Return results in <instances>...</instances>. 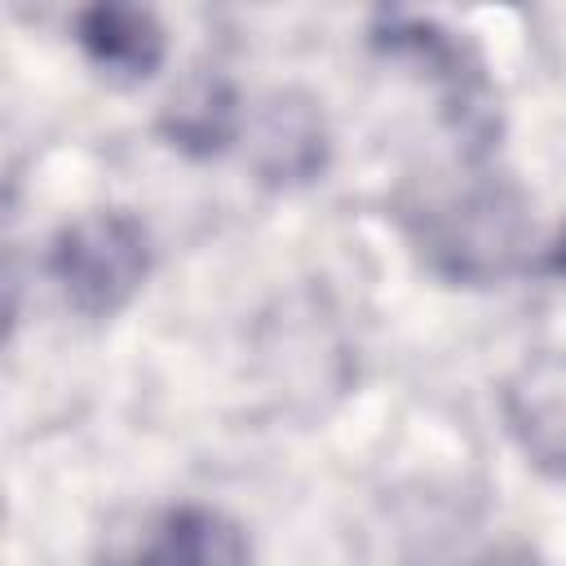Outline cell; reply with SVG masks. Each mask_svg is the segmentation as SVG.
Instances as JSON below:
<instances>
[{
  "label": "cell",
  "mask_w": 566,
  "mask_h": 566,
  "mask_svg": "<svg viewBox=\"0 0 566 566\" xmlns=\"http://www.w3.org/2000/svg\"><path fill=\"white\" fill-rule=\"evenodd\" d=\"M49 270L80 314L102 318L128 305V296L142 287L150 270V243L142 221L128 212H88L57 234Z\"/></svg>",
  "instance_id": "cell-1"
},
{
  "label": "cell",
  "mask_w": 566,
  "mask_h": 566,
  "mask_svg": "<svg viewBox=\"0 0 566 566\" xmlns=\"http://www.w3.org/2000/svg\"><path fill=\"white\" fill-rule=\"evenodd\" d=\"M526 212L522 199L504 186H473L460 199H447L429 221V248L455 279L504 274L522 248Z\"/></svg>",
  "instance_id": "cell-2"
},
{
  "label": "cell",
  "mask_w": 566,
  "mask_h": 566,
  "mask_svg": "<svg viewBox=\"0 0 566 566\" xmlns=\"http://www.w3.org/2000/svg\"><path fill=\"white\" fill-rule=\"evenodd\" d=\"M500 411L526 464L566 482V354L522 363L500 389Z\"/></svg>",
  "instance_id": "cell-3"
},
{
  "label": "cell",
  "mask_w": 566,
  "mask_h": 566,
  "mask_svg": "<svg viewBox=\"0 0 566 566\" xmlns=\"http://www.w3.org/2000/svg\"><path fill=\"white\" fill-rule=\"evenodd\" d=\"M106 566H248V544L221 513L181 504L150 517L133 539L115 544Z\"/></svg>",
  "instance_id": "cell-4"
},
{
  "label": "cell",
  "mask_w": 566,
  "mask_h": 566,
  "mask_svg": "<svg viewBox=\"0 0 566 566\" xmlns=\"http://www.w3.org/2000/svg\"><path fill=\"white\" fill-rule=\"evenodd\" d=\"M248 164L270 186H296L323 172L327 128L305 93H270L248 124Z\"/></svg>",
  "instance_id": "cell-5"
},
{
  "label": "cell",
  "mask_w": 566,
  "mask_h": 566,
  "mask_svg": "<svg viewBox=\"0 0 566 566\" xmlns=\"http://www.w3.org/2000/svg\"><path fill=\"white\" fill-rule=\"evenodd\" d=\"M80 44L88 57L124 80H142L164 62V31L146 9L97 4L80 13Z\"/></svg>",
  "instance_id": "cell-6"
},
{
  "label": "cell",
  "mask_w": 566,
  "mask_h": 566,
  "mask_svg": "<svg viewBox=\"0 0 566 566\" xmlns=\"http://www.w3.org/2000/svg\"><path fill=\"white\" fill-rule=\"evenodd\" d=\"M469 566H539V557L531 548H517V544H504V548H491L482 557H473Z\"/></svg>",
  "instance_id": "cell-7"
}]
</instances>
